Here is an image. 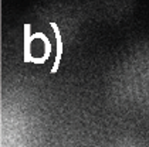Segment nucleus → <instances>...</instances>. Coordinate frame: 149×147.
<instances>
[{
  "label": "nucleus",
  "mask_w": 149,
  "mask_h": 147,
  "mask_svg": "<svg viewBox=\"0 0 149 147\" xmlns=\"http://www.w3.org/2000/svg\"><path fill=\"white\" fill-rule=\"evenodd\" d=\"M111 96L119 105L149 113V41L136 45L111 74Z\"/></svg>",
  "instance_id": "f257e3e1"
}]
</instances>
